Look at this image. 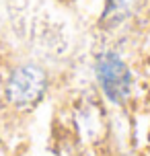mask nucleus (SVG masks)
<instances>
[{
	"label": "nucleus",
	"mask_w": 150,
	"mask_h": 156,
	"mask_svg": "<svg viewBox=\"0 0 150 156\" xmlns=\"http://www.w3.org/2000/svg\"><path fill=\"white\" fill-rule=\"evenodd\" d=\"M48 90V74L35 64H23L10 72L4 84V97L10 107L19 111L31 109Z\"/></svg>",
	"instance_id": "1"
},
{
	"label": "nucleus",
	"mask_w": 150,
	"mask_h": 156,
	"mask_svg": "<svg viewBox=\"0 0 150 156\" xmlns=\"http://www.w3.org/2000/svg\"><path fill=\"white\" fill-rule=\"evenodd\" d=\"M97 82L101 86L103 94L115 105H123L132 94L134 78L127 64L115 51H103L97 55L95 62Z\"/></svg>",
	"instance_id": "2"
},
{
	"label": "nucleus",
	"mask_w": 150,
	"mask_h": 156,
	"mask_svg": "<svg viewBox=\"0 0 150 156\" xmlns=\"http://www.w3.org/2000/svg\"><path fill=\"white\" fill-rule=\"evenodd\" d=\"M134 8H136V0H107L103 16H101V23L105 27H109V29L117 27L126 19H130Z\"/></svg>",
	"instance_id": "3"
}]
</instances>
